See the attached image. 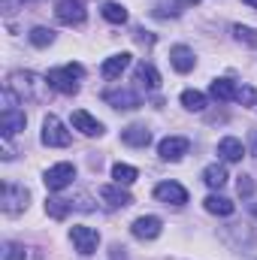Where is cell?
Segmentation results:
<instances>
[{
    "label": "cell",
    "instance_id": "obj_1",
    "mask_svg": "<svg viewBox=\"0 0 257 260\" xmlns=\"http://www.w3.org/2000/svg\"><path fill=\"white\" fill-rule=\"evenodd\" d=\"M49 79L34 70H15L6 79V94L18 103H46L49 100Z\"/></svg>",
    "mask_w": 257,
    "mask_h": 260
},
{
    "label": "cell",
    "instance_id": "obj_2",
    "mask_svg": "<svg viewBox=\"0 0 257 260\" xmlns=\"http://www.w3.org/2000/svg\"><path fill=\"white\" fill-rule=\"evenodd\" d=\"M82 76H85V67L82 64H67V67H55V70H49L46 79H49L52 91L73 97V94H79V82H76V79H82Z\"/></svg>",
    "mask_w": 257,
    "mask_h": 260
},
{
    "label": "cell",
    "instance_id": "obj_3",
    "mask_svg": "<svg viewBox=\"0 0 257 260\" xmlns=\"http://www.w3.org/2000/svg\"><path fill=\"white\" fill-rule=\"evenodd\" d=\"M70 142H73V136L61 124V118L58 115H46V121H43V145H49V148H67Z\"/></svg>",
    "mask_w": 257,
    "mask_h": 260
},
{
    "label": "cell",
    "instance_id": "obj_4",
    "mask_svg": "<svg viewBox=\"0 0 257 260\" xmlns=\"http://www.w3.org/2000/svg\"><path fill=\"white\" fill-rule=\"evenodd\" d=\"M85 3L82 0H58L55 3V18L67 24V27H79V24H85Z\"/></svg>",
    "mask_w": 257,
    "mask_h": 260
},
{
    "label": "cell",
    "instance_id": "obj_5",
    "mask_svg": "<svg viewBox=\"0 0 257 260\" xmlns=\"http://www.w3.org/2000/svg\"><path fill=\"white\" fill-rule=\"evenodd\" d=\"M27 200H30V191L24 185H12V182L3 185V212L6 215H21L27 209Z\"/></svg>",
    "mask_w": 257,
    "mask_h": 260
},
{
    "label": "cell",
    "instance_id": "obj_6",
    "mask_svg": "<svg viewBox=\"0 0 257 260\" xmlns=\"http://www.w3.org/2000/svg\"><path fill=\"white\" fill-rule=\"evenodd\" d=\"M70 239H73V245H76V251H79L82 257L94 254V251H97V245H100V233H97V230H91V227H82V224L70 227Z\"/></svg>",
    "mask_w": 257,
    "mask_h": 260
},
{
    "label": "cell",
    "instance_id": "obj_7",
    "mask_svg": "<svg viewBox=\"0 0 257 260\" xmlns=\"http://www.w3.org/2000/svg\"><path fill=\"white\" fill-rule=\"evenodd\" d=\"M73 179H76V167H73V164H55V167H49L46 176H43V182H46L49 191H64V188L73 185Z\"/></svg>",
    "mask_w": 257,
    "mask_h": 260
},
{
    "label": "cell",
    "instance_id": "obj_8",
    "mask_svg": "<svg viewBox=\"0 0 257 260\" xmlns=\"http://www.w3.org/2000/svg\"><path fill=\"white\" fill-rule=\"evenodd\" d=\"M160 230H164V224H160V218H157V215H142V218H136V221L130 224V233H133L136 239H142V242L157 239V236H160Z\"/></svg>",
    "mask_w": 257,
    "mask_h": 260
},
{
    "label": "cell",
    "instance_id": "obj_9",
    "mask_svg": "<svg viewBox=\"0 0 257 260\" xmlns=\"http://www.w3.org/2000/svg\"><path fill=\"white\" fill-rule=\"evenodd\" d=\"M103 100H106L112 109H139V106H142L139 94L130 91V88H109V91H103Z\"/></svg>",
    "mask_w": 257,
    "mask_h": 260
},
{
    "label": "cell",
    "instance_id": "obj_10",
    "mask_svg": "<svg viewBox=\"0 0 257 260\" xmlns=\"http://www.w3.org/2000/svg\"><path fill=\"white\" fill-rule=\"evenodd\" d=\"M24 124H27V115H24L18 106H6V109L0 112V133H3V139H9V136L21 133Z\"/></svg>",
    "mask_w": 257,
    "mask_h": 260
},
{
    "label": "cell",
    "instance_id": "obj_11",
    "mask_svg": "<svg viewBox=\"0 0 257 260\" xmlns=\"http://www.w3.org/2000/svg\"><path fill=\"white\" fill-rule=\"evenodd\" d=\"M154 197L164 203V206H185L188 203V191L179 185V182H160L154 188Z\"/></svg>",
    "mask_w": 257,
    "mask_h": 260
},
{
    "label": "cell",
    "instance_id": "obj_12",
    "mask_svg": "<svg viewBox=\"0 0 257 260\" xmlns=\"http://www.w3.org/2000/svg\"><path fill=\"white\" fill-rule=\"evenodd\" d=\"M188 148H191V139L188 136H167V139H160L157 154L164 160H179L182 154H188Z\"/></svg>",
    "mask_w": 257,
    "mask_h": 260
},
{
    "label": "cell",
    "instance_id": "obj_13",
    "mask_svg": "<svg viewBox=\"0 0 257 260\" xmlns=\"http://www.w3.org/2000/svg\"><path fill=\"white\" fill-rule=\"evenodd\" d=\"M100 200H103L106 209H127L133 203V197L127 191H121V185H103L100 188Z\"/></svg>",
    "mask_w": 257,
    "mask_h": 260
},
{
    "label": "cell",
    "instance_id": "obj_14",
    "mask_svg": "<svg viewBox=\"0 0 257 260\" xmlns=\"http://www.w3.org/2000/svg\"><path fill=\"white\" fill-rule=\"evenodd\" d=\"M218 154H221L227 164H239V160L245 157V145H242L236 136H224V139L218 142Z\"/></svg>",
    "mask_w": 257,
    "mask_h": 260
},
{
    "label": "cell",
    "instance_id": "obj_15",
    "mask_svg": "<svg viewBox=\"0 0 257 260\" xmlns=\"http://www.w3.org/2000/svg\"><path fill=\"white\" fill-rule=\"evenodd\" d=\"M170 64L176 73H191L194 64H197V58H194V52L188 46H173L170 49Z\"/></svg>",
    "mask_w": 257,
    "mask_h": 260
},
{
    "label": "cell",
    "instance_id": "obj_16",
    "mask_svg": "<svg viewBox=\"0 0 257 260\" xmlns=\"http://www.w3.org/2000/svg\"><path fill=\"white\" fill-rule=\"evenodd\" d=\"M73 127L79 130V133H85V136H100L103 133V124L94 115H88L85 109H76L73 112Z\"/></svg>",
    "mask_w": 257,
    "mask_h": 260
},
{
    "label": "cell",
    "instance_id": "obj_17",
    "mask_svg": "<svg viewBox=\"0 0 257 260\" xmlns=\"http://www.w3.org/2000/svg\"><path fill=\"white\" fill-rule=\"evenodd\" d=\"M121 142H127L133 148H145L151 142V130L145 127V124H130V127L121 130Z\"/></svg>",
    "mask_w": 257,
    "mask_h": 260
},
{
    "label": "cell",
    "instance_id": "obj_18",
    "mask_svg": "<svg viewBox=\"0 0 257 260\" xmlns=\"http://www.w3.org/2000/svg\"><path fill=\"white\" fill-rule=\"evenodd\" d=\"M127 67H130V55H127V52H121V55L106 58V61H103V67H100V73H103V79H118Z\"/></svg>",
    "mask_w": 257,
    "mask_h": 260
},
{
    "label": "cell",
    "instance_id": "obj_19",
    "mask_svg": "<svg viewBox=\"0 0 257 260\" xmlns=\"http://www.w3.org/2000/svg\"><path fill=\"white\" fill-rule=\"evenodd\" d=\"M227 170H224V164H209L206 170H203V182L212 188V191H221L224 185H227Z\"/></svg>",
    "mask_w": 257,
    "mask_h": 260
},
{
    "label": "cell",
    "instance_id": "obj_20",
    "mask_svg": "<svg viewBox=\"0 0 257 260\" xmlns=\"http://www.w3.org/2000/svg\"><path fill=\"white\" fill-rule=\"evenodd\" d=\"M133 79H136V85H142V88H148V91L160 88V73H157L151 64H139L136 73H133Z\"/></svg>",
    "mask_w": 257,
    "mask_h": 260
},
{
    "label": "cell",
    "instance_id": "obj_21",
    "mask_svg": "<svg viewBox=\"0 0 257 260\" xmlns=\"http://www.w3.org/2000/svg\"><path fill=\"white\" fill-rule=\"evenodd\" d=\"M203 206H206V212H212V215H221V218H227V215H233V203L227 200V197L221 194H209L206 200H203Z\"/></svg>",
    "mask_w": 257,
    "mask_h": 260
},
{
    "label": "cell",
    "instance_id": "obj_22",
    "mask_svg": "<svg viewBox=\"0 0 257 260\" xmlns=\"http://www.w3.org/2000/svg\"><path fill=\"white\" fill-rule=\"evenodd\" d=\"M73 209V200H61V197H49L46 200V215L55 218V221H64Z\"/></svg>",
    "mask_w": 257,
    "mask_h": 260
},
{
    "label": "cell",
    "instance_id": "obj_23",
    "mask_svg": "<svg viewBox=\"0 0 257 260\" xmlns=\"http://www.w3.org/2000/svg\"><path fill=\"white\" fill-rule=\"evenodd\" d=\"M209 94H212L215 100L227 103V100H233V94H236V85H233L230 79H215V82L209 85Z\"/></svg>",
    "mask_w": 257,
    "mask_h": 260
},
{
    "label": "cell",
    "instance_id": "obj_24",
    "mask_svg": "<svg viewBox=\"0 0 257 260\" xmlns=\"http://www.w3.org/2000/svg\"><path fill=\"white\" fill-rule=\"evenodd\" d=\"M100 12H103V18L112 21V24H124V21H127V9H124L121 3H115V0H106Z\"/></svg>",
    "mask_w": 257,
    "mask_h": 260
},
{
    "label": "cell",
    "instance_id": "obj_25",
    "mask_svg": "<svg viewBox=\"0 0 257 260\" xmlns=\"http://www.w3.org/2000/svg\"><path fill=\"white\" fill-rule=\"evenodd\" d=\"M112 179H115V185H133L136 179H139V173H136V167H130V164H115L112 167Z\"/></svg>",
    "mask_w": 257,
    "mask_h": 260
},
{
    "label": "cell",
    "instance_id": "obj_26",
    "mask_svg": "<svg viewBox=\"0 0 257 260\" xmlns=\"http://www.w3.org/2000/svg\"><path fill=\"white\" fill-rule=\"evenodd\" d=\"M182 106H185L188 112H203V109H206V94H203V91H185V94H182Z\"/></svg>",
    "mask_w": 257,
    "mask_h": 260
},
{
    "label": "cell",
    "instance_id": "obj_27",
    "mask_svg": "<svg viewBox=\"0 0 257 260\" xmlns=\"http://www.w3.org/2000/svg\"><path fill=\"white\" fill-rule=\"evenodd\" d=\"M27 40H30L37 49H46V46L55 43V30H49V27H34V30L27 34Z\"/></svg>",
    "mask_w": 257,
    "mask_h": 260
},
{
    "label": "cell",
    "instance_id": "obj_28",
    "mask_svg": "<svg viewBox=\"0 0 257 260\" xmlns=\"http://www.w3.org/2000/svg\"><path fill=\"white\" fill-rule=\"evenodd\" d=\"M233 100L242 103V106H257V88H251V85H236Z\"/></svg>",
    "mask_w": 257,
    "mask_h": 260
},
{
    "label": "cell",
    "instance_id": "obj_29",
    "mask_svg": "<svg viewBox=\"0 0 257 260\" xmlns=\"http://www.w3.org/2000/svg\"><path fill=\"white\" fill-rule=\"evenodd\" d=\"M233 37H236L239 43H245V46L257 49V30H254V27H245V24H233Z\"/></svg>",
    "mask_w": 257,
    "mask_h": 260
},
{
    "label": "cell",
    "instance_id": "obj_30",
    "mask_svg": "<svg viewBox=\"0 0 257 260\" xmlns=\"http://www.w3.org/2000/svg\"><path fill=\"white\" fill-rule=\"evenodd\" d=\"M3 260H27V248L18 242H3Z\"/></svg>",
    "mask_w": 257,
    "mask_h": 260
},
{
    "label": "cell",
    "instance_id": "obj_31",
    "mask_svg": "<svg viewBox=\"0 0 257 260\" xmlns=\"http://www.w3.org/2000/svg\"><path fill=\"white\" fill-rule=\"evenodd\" d=\"M236 191H239V197H251L254 194V179H251V176H239Z\"/></svg>",
    "mask_w": 257,
    "mask_h": 260
},
{
    "label": "cell",
    "instance_id": "obj_32",
    "mask_svg": "<svg viewBox=\"0 0 257 260\" xmlns=\"http://www.w3.org/2000/svg\"><path fill=\"white\" fill-rule=\"evenodd\" d=\"M133 40H136V43H142V46H154V34H148V30H142V27H136V30H133Z\"/></svg>",
    "mask_w": 257,
    "mask_h": 260
},
{
    "label": "cell",
    "instance_id": "obj_33",
    "mask_svg": "<svg viewBox=\"0 0 257 260\" xmlns=\"http://www.w3.org/2000/svg\"><path fill=\"white\" fill-rule=\"evenodd\" d=\"M182 6H194V3H200V0H179Z\"/></svg>",
    "mask_w": 257,
    "mask_h": 260
},
{
    "label": "cell",
    "instance_id": "obj_34",
    "mask_svg": "<svg viewBox=\"0 0 257 260\" xmlns=\"http://www.w3.org/2000/svg\"><path fill=\"white\" fill-rule=\"evenodd\" d=\"M242 3H248V6H251V9H257V0H242Z\"/></svg>",
    "mask_w": 257,
    "mask_h": 260
},
{
    "label": "cell",
    "instance_id": "obj_35",
    "mask_svg": "<svg viewBox=\"0 0 257 260\" xmlns=\"http://www.w3.org/2000/svg\"><path fill=\"white\" fill-rule=\"evenodd\" d=\"M251 154L257 157V133H254V148H251Z\"/></svg>",
    "mask_w": 257,
    "mask_h": 260
}]
</instances>
